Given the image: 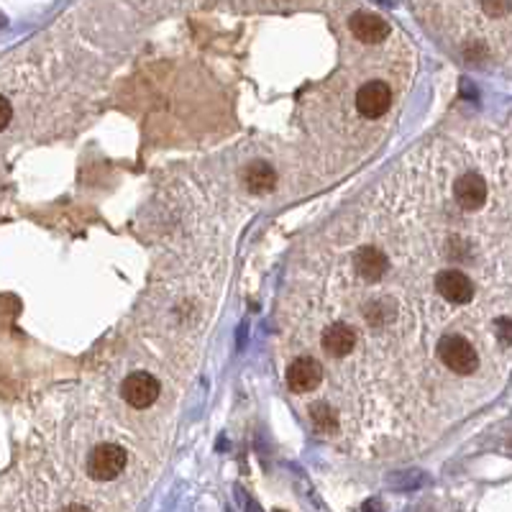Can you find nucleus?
<instances>
[{"label": "nucleus", "mask_w": 512, "mask_h": 512, "mask_svg": "<svg viewBox=\"0 0 512 512\" xmlns=\"http://www.w3.org/2000/svg\"><path fill=\"white\" fill-rule=\"evenodd\" d=\"M438 358L456 374H474L479 366L474 346L461 336H443L438 341Z\"/></svg>", "instance_id": "f257e3e1"}, {"label": "nucleus", "mask_w": 512, "mask_h": 512, "mask_svg": "<svg viewBox=\"0 0 512 512\" xmlns=\"http://www.w3.org/2000/svg\"><path fill=\"white\" fill-rule=\"evenodd\" d=\"M126 469V451L115 446V443H103L90 454L87 461V471L92 477L106 482V479H115L120 471Z\"/></svg>", "instance_id": "f03ea898"}, {"label": "nucleus", "mask_w": 512, "mask_h": 512, "mask_svg": "<svg viewBox=\"0 0 512 512\" xmlns=\"http://www.w3.org/2000/svg\"><path fill=\"white\" fill-rule=\"evenodd\" d=\"M120 392H123V400L131 407H149L159 394V382L146 372H134L126 377Z\"/></svg>", "instance_id": "7ed1b4c3"}, {"label": "nucleus", "mask_w": 512, "mask_h": 512, "mask_svg": "<svg viewBox=\"0 0 512 512\" xmlns=\"http://www.w3.org/2000/svg\"><path fill=\"white\" fill-rule=\"evenodd\" d=\"M435 289L454 305H466L474 297V282L458 269H443L435 277Z\"/></svg>", "instance_id": "20e7f679"}, {"label": "nucleus", "mask_w": 512, "mask_h": 512, "mask_svg": "<svg viewBox=\"0 0 512 512\" xmlns=\"http://www.w3.org/2000/svg\"><path fill=\"white\" fill-rule=\"evenodd\" d=\"M392 106V90L385 82H366L356 92V108L366 118H379Z\"/></svg>", "instance_id": "39448f33"}, {"label": "nucleus", "mask_w": 512, "mask_h": 512, "mask_svg": "<svg viewBox=\"0 0 512 512\" xmlns=\"http://www.w3.org/2000/svg\"><path fill=\"white\" fill-rule=\"evenodd\" d=\"M320 379H323V369H320V364H318L316 358L300 356L289 364L287 385L292 392H297V394L313 392V389L320 385Z\"/></svg>", "instance_id": "423d86ee"}, {"label": "nucleus", "mask_w": 512, "mask_h": 512, "mask_svg": "<svg viewBox=\"0 0 512 512\" xmlns=\"http://www.w3.org/2000/svg\"><path fill=\"white\" fill-rule=\"evenodd\" d=\"M351 31L356 36L358 42L364 44H379L385 42L387 36H389V23L385 18H379L374 13H354L351 15Z\"/></svg>", "instance_id": "0eeeda50"}, {"label": "nucleus", "mask_w": 512, "mask_h": 512, "mask_svg": "<svg viewBox=\"0 0 512 512\" xmlns=\"http://www.w3.org/2000/svg\"><path fill=\"white\" fill-rule=\"evenodd\" d=\"M456 200L461 208H466V211H477V208H482L487 200V185L485 180L479 175H474V172H466V175H461L456 180Z\"/></svg>", "instance_id": "6e6552de"}, {"label": "nucleus", "mask_w": 512, "mask_h": 512, "mask_svg": "<svg viewBox=\"0 0 512 512\" xmlns=\"http://www.w3.org/2000/svg\"><path fill=\"white\" fill-rule=\"evenodd\" d=\"M354 267H356V272L361 274L364 280L377 282L379 277L389 269V261H387V256L379 251V249L364 246V249H358V251L354 254Z\"/></svg>", "instance_id": "1a4fd4ad"}, {"label": "nucleus", "mask_w": 512, "mask_h": 512, "mask_svg": "<svg viewBox=\"0 0 512 512\" xmlns=\"http://www.w3.org/2000/svg\"><path fill=\"white\" fill-rule=\"evenodd\" d=\"M354 341H356L354 330L344 323L330 325V328L323 333V349L328 351V354H333V356H346V354L354 349Z\"/></svg>", "instance_id": "9d476101"}, {"label": "nucleus", "mask_w": 512, "mask_h": 512, "mask_svg": "<svg viewBox=\"0 0 512 512\" xmlns=\"http://www.w3.org/2000/svg\"><path fill=\"white\" fill-rule=\"evenodd\" d=\"M244 182L251 192H269L277 185V172L267 162H254L244 172Z\"/></svg>", "instance_id": "9b49d317"}, {"label": "nucleus", "mask_w": 512, "mask_h": 512, "mask_svg": "<svg viewBox=\"0 0 512 512\" xmlns=\"http://www.w3.org/2000/svg\"><path fill=\"white\" fill-rule=\"evenodd\" d=\"M310 418L316 423V428L320 433H333L338 428V420H336V413L330 410V405L325 402H316V405L310 407Z\"/></svg>", "instance_id": "f8f14e48"}, {"label": "nucleus", "mask_w": 512, "mask_h": 512, "mask_svg": "<svg viewBox=\"0 0 512 512\" xmlns=\"http://www.w3.org/2000/svg\"><path fill=\"white\" fill-rule=\"evenodd\" d=\"M389 318H394V313H392V308H389V302L387 300L372 302V308L366 310V320H369L372 325H385Z\"/></svg>", "instance_id": "ddd939ff"}, {"label": "nucleus", "mask_w": 512, "mask_h": 512, "mask_svg": "<svg viewBox=\"0 0 512 512\" xmlns=\"http://www.w3.org/2000/svg\"><path fill=\"white\" fill-rule=\"evenodd\" d=\"M485 11L494 18L505 15L510 11V0H485Z\"/></svg>", "instance_id": "4468645a"}, {"label": "nucleus", "mask_w": 512, "mask_h": 512, "mask_svg": "<svg viewBox=\"0 0 512 512\" xmlns=\"http://www.w3.org/2000/svg\"><path fill=\"white\" fill-rule=\"evenodd\" d=\"M11 118H13V108H11V103H8L3 95H0V131L11 123Z\"/></svg>", "instance_id": "2eb2a0df"}, {"label": "nucleus", "mask_w": 512, "mask_h": 512, "mask_svg": "<svg viewBox=\"0 0 512 512\" xmlns=\"http://www.w3.org/2000/svg\"><path fill=\"white\" fill-rule=\"evenodd\" d=\"M499 336H502L505 346H510V318H502V320H499Z\"/></svg>", "instance_id": "dca6fc26"}]
</instances>
